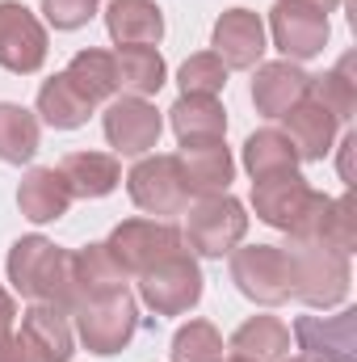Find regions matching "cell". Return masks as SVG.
Instances as JSON below:
<instances>
[{
	"label": "cell",
	"instance_id": "484cf974",
	"mask_svg": "<svg viewBox=\"0 0 357 362\" xmlns=\"http://www.w3.org/2000/svg\"><path fill=\"white\" fill-rule=\"evenodd\" d=\"M114 72H118V89H126L131 97H152L169 81L164 55L156 47H118Z\"/></svg>",
	"mask_w": 357,
	"mask_h": 362
},
{
	"label": "cell",
	"instance_id": "8fae6325",
	"mask_svg": "<svg viewBox=\"0 0 357 362\" xmlns=\"http://www.w3.org/2000/svg\"><path fill=\"white\" fill-rule=\"evenodd\" d=\"M42 64H47V25L21 0H0V68L30 76Z\"/></svg>",
	"mask_w": 357,
	"mask_h": 362
},
{
	"label": "cell",
	"instance_id": "603a6c76",
	"mask_svg": "<svg viewBox=\"0 0 357 362\" xmlns=\"http://www.w3.org/2000/svg\"><path fill=\"white\" fill-rule=\"evenodd\" d=\"M169 122L181 144H202V139H223L227 135V110L219 97H193L181 93L177 105L169 110Z\"/></svg>",
	"mask_w": 357,
	"mask_h": 362
},
{
	"label": "cell",
	"instance_id": "cb8c5ba5",
	"mask_svg": "<svg viewBox=\"0 0 357 362\" xmlns=\"http://www.w3.org/2000/svg\"><path fill=\"white\" fill-rule=\"evenodd\" d=\"M231 354L244 362H286L290 358V329L277 316H253L231 333Z\"/></svg>",
	"mask_w": 357,
	"mask_h": 362
},
{
	"label": "cell",
	"instance_id": "8d00e7d4",
	"mask_svg": "<svg viewBox=\"0 0 357 362\" xmlns=\"http://www.w3.org/2000/svg\"><path fill=\"white\" fill-rule=\"evenodd\" d=\"M298 4H311V8H320V13H332L341 0H298Z\"/></svg>",
	"mask_w": 357,
	"mask_h": 362
},
{
	"label": "cell",
	"instance_id": "4dcf8cb0",
	"mask_svg": "<svg viewBox=\"0 0 357 362\" xmlns=\"http://www.w3.org/2000/svg\"><path fill=\"white\" fill-rule=\"evenodd\" d=\"M307 97L311 101H320L337 122H349L357 110V81H353V55H345L332 72H324V76H311V85H307Z\"/></svg>",
	"mask_w": 357,
	"mask_h": 362
},
{
	"label": "cell",
	"instance_id": "277c9868",
	"mask_svg": "<svg viewBox=\"0 0 357 362\" xmlns=\"http://www.w3.org/2000/svg\"><path fill=\"white\" fill-rule=\"evenodd\" d=\"M185 245L198 253V257H223L231 253L244 236H248V215H244V202L231 198V194H210V198H198L189 206V223H185Z\"/></svg>",
	"mask_w": 357,
	"mask_h": 362
},
{
	"label": "cell",
	"instance_id": "f35d334b",
	"mask_svg": "<svg viewBox=\"0 0 357 362\" xmlns=\"http://www.w3.org/2000/svg\"><path fill=\"white\" fill-rule=\"evenodd\" d=\"M227 362H244V358H236V354H231V358H227Z\"/></svg>",
	"mask_w": 357,
	"mask_h": 362
},
{
	"label": "cell",
	"instance_id": "8992f818",
	"mask_svg": "<svg viewBox=\"0 0 357 362\" xmlns=\"http://www.w3.org/2000/svg\"><path fill=\"white\" fill-rule=\"evenodd\" d=\"M139 299L156 316H181L202 299V270L189 249L156 262L147 274H139Z\"/></svg>",
	"mask_w": 357,
	"mask_h": 362
},
{
	"label": "cell",
	"instance_id": "ffe728a7",
	"mask_svg": "<svg viewBox=\"0 0 357 362\" xmlns=\"http://www.w3.org/2000/svg\"><path fill=\"white\" fill-rule=\"evenodd\" d=\"M105 30L118 47H156L164 38V13L156 0H109Z\"/></svg>",
	"mask_w": 357,
	"mask_h": 362
},
{
	"label": "cell",
	"instance_id": "7a4b0ae2",
	"mask_svg": "<svg viewBox=\"0 0 357 362\" xmlns=\"http://www.w3.org/2000/svg\"><path fill=\"white\" fill-rule=\"evenodd\" d=\"M290 257V299H303L311 308H337L349 299V257L324 245H307V240H290L282 245Z\"/></svg>",
	"mask_w": 357,
	"mask_h": 362
},
{
	"label": "cell",
	"instance_id": "4316f807",
	"mask_svg": "<svg viewBox=\"0 0 357 362\" xmlns=\"http://www.w3.org/2000/svg\"><path fill=\"white\" fill-rule=\"evenodd\" d=\"M92 110H97V105H89V101L80 97V89H76L63 72H55V76L38 89V114H42V122L55 127V131H76V127H85Z\"/></svg>",
	"mask_w": 357,
	"mask_h": 362
},
{
	"label": "cell",
	"instance_id": "52a82bcc",
	"mask_svg": "<svg viewBox=\"0 0 357 362\" xmlns=\"http://www.w3.org/2000/svg\"><path fill=\"white\" fill-rule=\"evenodd\" d=\"M231 282L253 303H265V308L286 303L290 299V257H286V249L282 245L231 249Z\"/></svg>",
	"mask_w": 357,
	"mask_h": 362
},
{
	"label": "cell",
	"instance_id": "5b68a950",
	"mask_svg": "<svg viewBox=\"0 0 357 362\" xmlns=\"http://www.w3.org/2000/svg\"><path fill=\"white\" fill-rule=\"evenodd\" d=\"M105 249L126 270V278H139V274L152 270L156 262L181 253L185 249V236H181L177 223H169V219H122L109 232Z\"/></svg>",
	"mask_w": 357,
	"mask_h": 362
},
{
	"label": "cell",
	"instance_id": "ac0fdd59",
	"mask_svg": "<svg viewBox=\"0 0 357 362\" xmlns=\"http://www.w3.org/2000/svg\"><path fill=\"white\" fill-rule=\"evenodd\" d=\"M311 76L290 64V59H273V64H257V76H253V101H257V114L265 118H282L290 105H298L307 97Z\"/></svg>",
	"mask_w": 357,
	"mask_h": 362
},
{
	"label": "cell",
	"instance_id": "d4e9b609",
	"mask_svg": "<svg viewBox=\"0 0 357 362\" xmlns=\"http://www.w3.org/2000/svg\"><path fill=\"white\" fill-rule=\"evenodd\" d=\"M72 278H76V308L92 299V295H105V291H118L126 286V270L114 262V253L101 245H85L80 253H72Z\"/></svg>",
	"mask_w": 357,
	"mask_h": 362
},
{
	"label": "cell",
	"instance_id": "1f68e13d",
	"mask_svg": "<svg viewBox=\"0 0 357 362\" xmlns=\"http://www.w3.org/2000/svg\"><path fill=\"white\" fill-rule=\"evenodd\" d=\"M173 362H223V333L210 320H189L173 337Z\"/></svg>",
	"mask_w": 357,
	"mask_h": 362
},
{
	"label": "cell",
	"instance_id": "9a60e30c",
	"mask_svg": "<svg viewBox=\"0 0 357 362\" xmlns=\"http://www.w3.org/2000/svg\"><path fill=\"white\" fill-rule=\"evenodd\" d=\"M298 350L320 362H357V308L337 316H298L294 320Z\"/></svg>",
	"mask_w": 357,
	"mask_h": 362
},
{
	"label": "cell",
	"instance_id": "7c38bea8",
	"mask_svg": "<svg viewBox=\"0 0 357 362\" xmlns=\"http://www.w3.org/2000/svg\"><path fill=\"white\" fill-rule=\"evenodd\" d=\"M269 34H273V47L290 64L311 59L328 47V13L298 4V0H277L269 8Z\"/></svg>",
	"mask_w": 357,
	"mask_h": 362
},
{
	"label": "cell",
	"instance_id": "d6986e66",
	"mask_svg": "<svg viewBox=\"0 0 357 362\" xmlns=\"http://www.w3.org/2000/svg\"><path fill=\"white\" fill-rule=\"evenodd\" d=\"M282 118H286V139L294 144L298 160H324V156L332 152V139H337V127H341V122H337L320 101L303 97V101L290 105Z\"/></svg>",
	"mask_w": 357,
	"mask_h": 362
},
{
	"label": "cell",
	"instance_id": "e575fe53",
	"mask_svg": "<svg viewBox=\"0 0 357 362\" xmlns=\"http://www.w3.org/2000/svg\"><path fill=\"white\" fill-rule=\"evenodd\" d=\"M0 362H30L17 341V303L4 286H0Z\"/></svg>",
	"mask_w": 357,
	"mask_h": 362
},
{
	"label": "cell",
	"instance_id": "74e56055",
	"mask_svg": "<svg viewBox=\"0 0 357 362\" xmlns=\"http://www.w3.org/2000/svg\"><path fill=\"white\" fill-rule=\"evenodd\" d=\"M286 362H320V358H307V354H294V358H286Z\"/></svg>",
	"mask_w": 357,
	"mask_h": 362
},
{
	"label": "cell",
	"instance_id": "7402d4cb",
	"mask_svg": "<svg viewBox=\"0 0 357 362\" xmlns=\"http://www.w3.org/2000/svg\"><path fill=\"white\" fill-rule=\"evenodd\" d=\"M59 173L68 181L72 198H105V194L118 189L122 165L109 152H68L63 165H59Z\"/></svg>",
	"mask_w": 357,
	"mask_h": 362
},
{
	"label": "cell",
	"instance_id": "836d02e7",
	"mask_svg": "<svg viewBox=\"0 0 357 362\" xmlns=\"http://www.w3.org/2000/svg\"><path fill=\"white\" fill-rule=\"evenodd\" d=\"M101 0H42V17L55 25V30H80L97 13Z\"/></svg>",
	"mask_w": 357,
	"mask_h": 362
},
{
	"label": "cell",
	"instance_id": "e0dca14e",
	"mask_svg": "<svg viewBox=\"0 0 357 362\" xmlns=\"http://www.w3.org/2000/svg\"><path fill=\"white\" fill-rule=\"evenodd\" d=\"M181 173L193 198H210V194H227V185L236 177V160L227 152L223 139H202V144H181Z\"/></svg>",
	"mask_w": 357,
	"mask_h": 362
},
{
	"label": "cell",
	"instance_id": "6da1fadb",
	"mask_svg": "<svg viewBox=\"0 0 357 362\" xmlns=\"http://www.w3.org/2000/svg\"><path fill=\"white\" fill-rule=\"evenodd\" d=\"M8 282L17 295L34 303H55L68 316L76 312V278H72V253L51 245L47 236H21L8 249Z\"/></svg>",
	"mask_w": 357,
	"mask_h": 362
},
{
	"label": "cell",
	"instance_id": "44dd1931",
	"mask_svg": "<svg viewBox=\"0 0 357 362\" xmlns=\"http://www.w3.org/2000/svg\"><path fill=\"white\" fill-rule=\"evenodd\" d=\"M17 206H21V215L30 219V223H55V219H63L68 215V206H72V189H68V181L59 169H30L21 185H17Z\"/></svg>",
	"mask_w": 357,
	"mask_h": 362
},
{
	"label": "cell",
	"instance_id": "3957f363",
	"mask_svg": "<svg viewBox=\"0 0 357 362\" xmlns=\"http://www.w3.org/2000/svg\"><path fill=\"white\" fill-rule=\"evenodd\" d=\"M72 316H76V333H80L85 350L97 354V358H109V354L126 350L131 337L139 333V308H135V295L126 286L85 299Z\"/></svg>",
	"mask_w": 357,
	"mask_h": 362
},
{
	"label": "cell",
	"instance_id": "f1b7e54d",
	"mask_svg": "<svg viewBox=\"0 0 357 362\" xmlns=\"http://www.w3.org/2000/svg\"><path fill=\"white\" fill-rule=\"evenodd\" d=\"M38 144H42L38 118L17 101H0V160L4 165H25V160H34Z\"/></svg>",
	"mask_w": 357,
	"mask_h": 362
},
{
	"label": "cell",
	"instance_id": "2e32d148",
	"mask_svg": "<svg viewBox=\"0 0 357 362\" xmlns=\"http://www.w3.org/2000/svg\"><path fill=\"white\" fill-rule=\"evenodd\" d=\"M311 198V185L298 169H286V173H269V177L253 181V206H257V219L269 228H282L290 232V223L303 215Z\"/></svg>",
	"mask_w": 357,
	"mask_h": 362
},
{
	"label": "cell",
	"instance_id": "30bf717a",
	"mask_svg": "<svg viewBox=\"0 0 357 362\" xmlns=\"http://www.w3.org/2000/svg\"><path fill=\"white\" fill-rule=\"evenodd\" d=\"M101 127H105V139H109V148L118 156H143V152H152L160 144L164 118H160V110L147 97H131L126 93V97H114L105 105Z\"/></svg>",
	"mask_w": 357,
	"mask_h": 362
},
{
	"label": "cell",
	"instance_id": "9c48e42d",
	"mask_svg": "<svg viewBox=\"0 0 357 362\" xmlns=\"http://www.w3.org/2000/svg\"><path fill=\"white\" fill-rule=\"evenodd\" d=\"M126 189H131V202L147 215H181L193 198L177 156H143L126 173Z\"/></svg>",
	"mask_w": 357,
	"mask_h": 362
},
{
	"label": "cell",
	"instance_id": "83f0119b",
	"mask_svg": "<svg viewBox=\"0 0 357 362\" xmlns=\"http://www.w3.org/2000/svg\"><path fill=\"white\" fill-rule=\"evenodd\" d=\"M63 76L80 89V97L89 101V105H101V101H109L114 93H118V72H114V55L109 51H76L72 55V64L63 68Z\"/></svg>",
	"mask_w": 357,
	"mask_h": 362
},
{
	"label": "cell",
	"instance_id": "ba28073f",
	"mask_svg": "<svg viewBox=\"0 0 357 362\" xmlns=\"http://www.w3.org/2000/svg\"><path fill=\"white\" fill-rule=\"evenodd\" d=\"M290 240H307V245H324V249H337V253H353L357 249V215H353V198L341 194V198H328V194H315L307 198L303 215L290 223Z\"/></svg>",
	"mask_w": 357,
	"mask_h": 362
},
{
	"label": "cell",
	"instance_id": "d590c367",
	"mask_svg": "<svg viewBox=\"0 0 357 362\" xmlns=\"http://www.w3.org/2000/svg\"><path fill=\"white\" fill-rule=\"evenodd\" d=\"M357 148V135H345L341 139V177L345 181H353V169H349V152Z\"/></svg>",
	"mask_w": 357,
	"mask_h": 362
},
{
	"label": "cell",
	"instance_id": "5bb4252c",
	"mask_svg": "<svg viewBox=\"0 0 357 362\" xmlns=\"http://www.w3.org/2000/svg\"><path fill=\"white\" fill-rule=\"evenodd\" d=\"M210 47H214V55L227 64V72H248V68H257L261 55H265V21H261L253 8H227V13L214 21Z\"/></svg>",
	"mask_w": 357,
	"mask_h": 362
},
{
	"label": "cell",
	"instance_id": "f546056e",
	"mask_svg": "<svg viewBox=\"0 0 357 362\" xmlns=\"http://www.w3.org/2000/svg\"><path fill=\"white\" fill-rule=\"evenodd\" d=\"M244 169L253 173V181L269 177V173H286V169H298V152L286 139V131L265 127V131L244 139Z\"/></svg>",
	"mask_w": 357,
	"mask_h": 362
},
{
	"label": "cell",
	"instance_id": "d6a6232c",
	"mask_svg": "<svg viewBox=\"0 0 357 362\" xmlns=\"http://www.w3.org/2000/svg\"><path fill=\"white\" fill-rule=\"evenodd\" d=\"M181 93H193V97H219L227 85V64L214 55V51H198L181 64L177 72Z\"/></svg>",
	"mask_w": 357,
	"mask_h": 362
},
{
	"label": "cell",
	"instance_id": "4fadbf2b",
	"mask_svg": "<svg viewBox=\"0 0 357 362\" xmlns=\"http://www.w3.org/2000/svg\"><path fill=\"white\" fill-rule=\"evenodd\" d=\"M17 341L30 362H72L76 354V337L68 325V312L55 303H30L21 312V329Z\"/></svg>",
	"mask_w": 357,
	"mask_h": 362
}]
</instances>
